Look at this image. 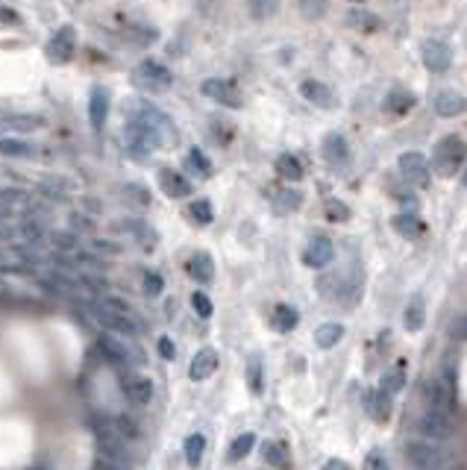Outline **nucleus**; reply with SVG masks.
<instances>
[{
	"instance_id": "obj_31",
	"label": "nucleus",
	"mask_w": 467,
	"mask_h": 470,
	"mask_svg": "<svg viewBox=\"0 0 467 470\" xmlns=\"http://www.w3.org/2000/svg\"><path fill=\"white\" fill-rule=\"evenodd\" d=\"M188 215H191V221L200 224V227L215 221V209H212L209 200H194V203L188 206Z\"/></svg>"
},
{
	"instance_id": "obj_32",
	"label": "nucleus",
	"mask_w": 467,
	"mask_h": 470,
	"mask_svg": "<svg viewBox=\"0 0 467 470\" xmlns=\"http://www.w3.org/2000/svg\"><path fill=\"white\" fill-rule=\"evenodd\" d=\"M411 106H414V100H411V94H406V91H391L388 100H385V109H388L391 115H406Z\"/></svg>"
},
{
	"instance_id": "obj_52",
	"label": "nucleus",
	"mask_w": 467,
	"mask_h": 470,
	"mask_svg": "<svg viewBox=\"0 0 467 470\" xmlns=\"http://www.w3.org/2000/svg\"><path fill=\"white\" fill-rule=\"evenodd\" d=\"M447 470H461V467H447Z\"/></svg>"
},
{
	"instance_id": "obj_46",
	"label": "nucleus",
	"mask_w": 467,
	"mask_h": 470,
	"mask_svg": "<svg viewBox=\"0 0 467 470\" xmlns=\"http://www.w3.org/2000/svg\"><path fill=\"white\" fill-rule=\"evenodd\" d=\"M53 244L62 247V250H74V235H68V232H65V235L56 232V235H53Z\"/></svg>"
},
{
	"instance_id": "obj_50",
	"label": "nucleus",
	"mask_w": 467,
	"mask_h": 470,
	"mask_svg": "<svg viewBox=\"0 0 467 470\" xmlns=\"http://www.w3.org/2000/svg\"><path fill=\"white\" fill-rule=\"evenodd\" d=\"M9 217H12V209L4 203V200H0V221H9Z\"/></svg>"
},
{
	"instance_id": "obj_22",
	"label": "nucleus",
	"mask_w": 467,
	"mask_h": 470,
	"mask_svg": "<svg viewBox=\"0 0 467 470\" xmlns=\"http://www.w3.org/2000/svg\"><path fill=\"white\" fill-rule=\"evenodd\" d=\"M44 124L41 115H12L0 121V132L4 129H15V132H27V129H39Z\"/></svg>"
},
{
	"instance_id": "obj_11",
	"label": "nucleus",
	"mask_w": 467,
	"mask_h": 470,
	"mask_svg": "<svg viewBox=\"0 0 467 470\" xmlns=\"http://www.w3.org/2000/svg\"><path fill=\"white\" fill-rule=\"evenodd\" d=\"M421 56H423V65H426V68H429V71H435V74H441V71L449 68V47H447L444 42H438V39L423 42Z\"/></svg>"
},
{
	"instance_id": "obj_25",
	"label": "nucleus",
	"mask_w": 467,
	"mask_h": 470,
	"mask_svg": "<svg viewBox=\"0 0 467 470\" xmlns=\"http://www.w3.org/2000/svg\"><path fill=\"white\" fill-rule=\"evenodd\" d=\"M423 317H426V306H423V297H411V303L406 306V329L409 332H421L423 329Z\"/></svg>"
},
{
	"instance_id": "obj_35",
	"label": "nucleus",
	"mask_w": 467,
	"mask_h": 470,
	"mask_svg": "<svg viewBox=\"0 0 467 470\" xmlns=\"http://www.w3.org/2000/svg\"><path fill=\"white\" fill-rule=\"evenodd\" d=\"M264 462L274 464V467L288 470V450H286V444H268V447H264Z\"/></svg>"
},
{
	"instance_id": "obj_19",
	"label": "nucleus",
	"mask_w": 467,
	"mask_h": 470,
	"mask_svg": "<svg viewBox=\"0 0 467 470\" xmlns=\"http://www.w3.org/2000/svg\"><path fill=\"white\" fill-rule=\"evenodd\" d=\"M464 109H467V100L461 94H456V91H438L435 94V112L441 118H456Z\"/></svg>"
},
{
	"instance_id": "obj_12",
	"label": "nucleus",
	"mask_w": 467,
	"mask_h": 470,
	"mask_svg": "<svg viewBox=\"0 0 467 470\" xmlns=\"http://www.w3.org/2000/svg\"><path fill=\"white\" fill-rule=\"evenodd\" d=\"M426 400H429V409H435V412H444V414H449L456 409V391H453V385L449 382H432L429 385V394H426Z\"/></svg>"
},
{
	"instance_id": "obj_18",
	"label": "nucleus",
	"mask_w": 467,
	"mask_h": 470,
	"mask_svg": "<svg viewBox=\"0 0 467 470\" xmlns=\"http://www.w3.org/2000/svg\"><path fill=\"white\" fill-rule=\"evenodd\" d=\"M300 94H303L306 100H312L314 106H321V109H332V91H329V86H324V82H318V80H306L303 86H300Z\"/></svg>"
},
{
	"instance_id": "obj_14",
	"label": "nucleus",
	"mask_w": 467,
	"mask_h": 470,
	"mask_svg": "<svg viewBox=\"0 0 467 470\" xmlns=\"http://www.w3.org/2000/svg\"><path fill=\"white\" fill-rule=\"evenodd\" d=\"M159 186H162L165 194L174 197V200L191 194V182L182 177L179 171H171V167H162V171H159Z\"/></svg>"
},
{
	"instance_id": "obj_15",
	"label": "nucleus",
	"mask_w": 467,
	"mask_h": 470,
	"mask_svg": "<svg viewBox=\"0 0 467 470\" xmlns=\"http://www.w3.org/2000/svg\"><path fill=\"white\" fill-rule=\"evenodd\" d=\"M153 394H156V388H153V382H150L147 376L129 374V379H127V397L132 402H139V406H150V402H153Z\"/></svg>"
},
{
	"instance_id": "obj_13",
	"label": "nucleus",
	"mask_w": 467,
	"mask_h": 470,
	"mask_svg": "<svg viewBox=\"0 0 467 470\" xmlns=\"http://www.w3.org/2000/svg\"><path fill=\"white\" fill-rule=\"evenodd\" d=\"M215 371H218V352H215L212 347H203V350H200L197 356L191 359L188 376H191L194 382H203V379H209Z\"/></svg>"
},
{
	"instance_id": "obj_7",
	"label": "nucleus",
	"mask_w": 467,
	"mask_h": 470,
	"mask_svg": "<svg viewBox=\"0 0 467 470\" xmlns=\"http://www.w3.org/2000/svg\"><path fill=\"white\" fill-rule=\"evenodd\" d=\"M414 429H418V435L423 441H447L449 435H453V424H449V414L444 412H435L429 409L418 424H414Z\"/></svg>"
},
{
	"instance_id": "obj_44",
	"label": "nucleus",
	"mask_w": 467,
	"mask_h": 470,
	"mask_svg": "<svg viewBox=\"0 0 467 470\" xmlns=\"http://www.w3.org/2000/svg\"><path fill=\"white\" fill-rule=\"evenodd\" d=\"M326 215L332 217V221H344V217H347V206H341L338 200H329V203H326Z\"/></svg>"
},
{
	"instance_id": "obj_49",
	"label": "nucleus",
	"mask_w": 467,
	"mask_h": 470,
	"mask_svg": "<svg viewBox=\"0 0 467 470\" xmlns=\"http://www.w3.org/2000/svg\"><path fill=\"white\" fill-rule=\"evenodd\" d=\"M324 470H350V467H347L341 459H332V462H326V464H324Z\"/></svg>"
},
{
	"instance_id": "obj_16",
	"label": "nucleus",
	"mask_w": 467,
	"mask_h": 470,
	"mask_svg": "<svg viewBox=\"0 0 467 470\" xmlns=\"http://www.w3.org/2000/svg\"><path fill=\"white\" fill-rule=\"evenodd\" d=\"M106 115H109V91L103 86H94L91 89V100H89V118H91V127L100 129L106 124Z\"/></svg>"
},
{
	"instance_id": "obj_33",
	"label": "nucleus",
	"mask_w": 467,
	"mask_h": 470,
	"mask_svg": "<svg viewBox=\"0 0 467 470\" xmlns=\"http://www.w3.org/2000/svg\"><path fill=\"white\" fill-rule=\"evenodd\" d=\"M276 171L282 174V179H300V177H303V165L297 162V156L286 153V156H279Z\"/></svg>"
},
{
	"instance_id": "obj_41",
	"label": "nucleus",
	"mask_w": 467,
	"mask_h": 470,
	"mask_svg": "<svg viewBox=\"0 0 467 470\" xmlns=\"http://www.w3.org/2000/svg\"><path fill=\"white\" fill-rule=\"evenodd\" d=\"M191 306H194V312H197L200 317H203V321H206V317H212V300H209L203 291H194V294H191Z\"/></svg>"
},
{
	"instance_id": "obj_21",
	"label": "nucleus",
	"mask_w": 467,
	"mask_h": 470,
	"mask_svg": "<svg viewBox=\"0 0 467 470\" xmlns=\"http://www.w3.org/2000/svg\"><path fill=\"white\" fill-rule=\"evenodd\" d=\"M203 450H206V435L191 432L186 438V444H182V456H186L188 467H200V462H203Z\"/></svg>"
},
{
	"instance_id": "obj_27",
	"label": "nucleus",
	"mask_w": 467,
	"mask_h": 470,
	"mask_svg": "<svg viewBox=\"0 0 467 470\" xmlns=\"http://www.w3.org/2000/svg\"><path fill=\"white\" fill-rule=\"evenodd\" d=\"M297 324H300L297 309H291V306H286V303H279V306L274 309V329H279V332H291Z\"/></svg>"
},
{
	"instance_id": "obj_9",
	"label": "nucleus",
	"mask_w": 467,
	"mask_h": 470,
	"mask_svg": "<svg viewBox=\"0 0 467 470\" xmlns=\"http://www.w3.org/2000/svg\"><path fill=\"white\" fill-rule=\"evenodd\" d=\"M397 167L403 174V179H409L411 186H429V165L421 153H403Z\"/></svg>"
},
{
	"instance_id": "obj_4",
	"label": "nucleus",
	"mask_w": 467,
	"mask_h": 470,
	"mask_svg": "<svg viewBox=\"0 0 467 470\" xmlns=\"http://www.w3.org/2000/svg\"><path fill=\"white\" fill-rule=\"evenodd\" d=\"M406 462L411 464V470H441L444 467V452L432 441L418 438V441H409Z\"/></svg>"
},
{
	"instance_id": "obj_38",
	"label": "nucleus",
	"mask_w": 467,
	"mask_h": 470,
	"mask_svg": "<svg viewBox=\"0 0 467 470\" xmlns=\"http://www.w3.org/2000/svg\"><path fill=\"white\" fill-rule=\"evenodd\" d=\"M188 167L194 174H200V177H212V162L200 153V150H191V153H188Z\"/></svg>"
},
{
	"instance_id": "obj_23",
	"label": "nucleus",
	"mask_w": 467,
	"mask_h": 470,
	"mask_svg": "<svg viewBox=\"0 0 467 470\" xmlns=\"http://www.w3.org/2000/svg\"><path fill=\"white\" fill-rule=\"evenodd\" d=\"M394 229L399 235H406V239H418V235L426 232V224L421 221L418 215H397L394 217Z\"/></svg>"
},
{
	"instance_id": "obj_39",
	"label": "nucleus",
	"mask_w": 467,
	"mask_h": 470,
	"mask_svg": "<svg viewBox=\"0 0 467 470\" xmlns=\"http://www.w3.org/2000/svg\"><path fill=\"white\" fill-rule=\"evenodd\" d=\"M324 9H326V0H300V12H303L309 21L321 18Z\"/></svg>"
},
{
	"instance_id": "obj_45",
	"label": "nucleus",
	"mask_w": 467,
	"mask_h": 470,
	"mask_svg": "<svg viewBox=\"0 0 467 470\" xmlns=\"http://www.w3.org/2000/svg\"><path fill=\"white\" fill-rule=\"evenodd\" d=\"M159 352H162V359H168V362H174V356H177V350H174V341L168 338V335H162V338H159Z\"/></svg>"
},
{
	"instance_id": "obj_42",
	"label": "nucleus",
	"mask_w": 467,
	"mask_h": 470,
	"mask_svg": "<svg viewBox=\"0 0 467 470\" xmlns=\"http://www.w3.org/2000/svg\"><path fill=\"white\" fill-rule=\"evenodd\" d=\"M449 338H456V341H467V315L453 317V324H449Z\"/></svg>"
},
{
	"instance_id": "obj_53",
	"label": "nucleus",
	"mask_w": 467,
	"mask_h": 470,
	"mask_svg": "<svg viewBox=\"0 0 467 470\" xmlns=\"http://www.w3.org/2000/svg\"><path fill=\"white\" fill-rule=\"evenodd\" d=\"M353 4H362V0H353Z\"/></svg>"
},
{
	"instance_id": "obj_51",
	"label": "nucleus",
	"mask_w": 467,
	"mask_h": 470,
	"mask_svg": "<svg viewBox=\"0 0 467 470\" xmlns=\"http://www.w3.org/2000/svg\"><path fill=\"white\" fill-rule=\"evenodd\" d=\"M464 186H467V171H464Z\"/></svg>"
},
{
	"instance_id": "obj_36",
	"label": "nucleus",
	"mask_w": 467,
	"mask_h": 470,
	"mask_svg": "<svg viewBox=\"0 0 467 470\" xmlns=\"http://www.w3.org/2000/svg\"><path fill=\"white\" fill-rule=\"evenodd\" d=\"M247 385H250V391H253V394H262V388H264V382H262V359L259 356H253L247 362Z\"/></svg>"
},
{
	"instance_id": "obj_17",
	"label": "nucleus",
	"mask_w": 467,
	"mask_h": 470,
	"mask_svg": "<svg viewBox=\"0 0 467 470\" xmlns=\"http://www.w3.org/2000/svg\"><path fill=\"white\" fill-rule=\"evenodd\" d=\"M368 412H371V417L373 421H379V424H385L388 417H391V412H394V402H391V394H385L382 388H373L371 394H368Z\"/></svg>"
},
{
	"instance_id": "obj_3",
	"label": "nucleus",
	"mask_w": 467,
	"mask_h": 470,
	"mask_svg": "<svg viewBox=\"0 0 467 470\" xmlns=\"http://www.w3.org/2000/svg\"><path fill=\"white\" fill-rule=\"evenodd\" d=\"M129 80H132V86L141 89V91H147V94H162V91H168V89H171V82H174L171 71L165 68V65L153 62V59L141 62L139 68L132 71Z\"/></svg>"
},
{
	"instance_id": "obj_24",
	"label": "nucleus",
	"mask_w": 467,
	"mask_h": 470,
	"mask_svg": "<svg viewBox=\"0 0 467 470\" xmlns=\"http://www.w3.org/2000/svg\"><path fill=\"white\" fill-rule=\"evenodd\" d=\"M253 447H256V435H253V432H241L238 438L229 444V450H226V462H241V459H247Z\"/></svg>"
},
{
	"instance_id": "obj_37",
	"label": "nucleus",
	"mask_w": 467,
	"mask_h": 470,
	"mask_svg": "<svg viewBox=\"0 0 467 470\" xmlns=\"http://www.w3.org/2000/svg\"><path fill=\"white\" fill-rule=\"evenodd\" d=\"M297 206H300V194H297V191H291V189L276 191V197H274V209H276V212L288 215V212H294Z\"/></svg>"
},
{
	"instance_id": "obj_26",
	"label": "nucleus",
	"mask_w": 467,
	"mask_h": 470,
	"mask_svg": "<svg viewBox=\"0 0 467 470\" xmlns=\"http://www.w3.org/2000/svg\"><path fill=\"white\" fill-rule=\"evenodd\" d=\"M341 338H344V326L341 324H321L318 329H314V344L324 347V350L335 347Z\"/></svg>"
},
{
	"instance_id": "obj_43",
	"label": "nucleus",
	"mask_w": 467,
	"mask_h": 470,
	"mask_svg": "<svg viewBox=\"0 0 467 470\" xmlns=\"http://www.w3.org/2000/svg\"><path fill=\"white\" fill-rule=\"evenodd\" d=\"M364 467L368 470H388V464H385V456H382V452H368V462H364Z\"/></svg>"
},
{
	"instance_id": "obj_47",
	"label": "nucleus",
	"mask_w": 467,
	"mask_h": 470,
	"mask_svg": "<svg viewBox=\"0 0 467 470\" xmlns=\"http://www.w3.org/2000/svg\"><path fill=\"white\" fill-rule=\"evenodd\" d=\"M91 470H127V467H118V464H112L109 459L97 456V459H94V467H91Z\"/></svg>"
},
{
	"instance_id": "obj_40",
	"label": "nucleus",
	"mask_w": 467,
	"mask_h": 470,
	"mask_svg": "<svg viewBox=\"0 0 467 470\" xmlns=\"http://www.w3.org/2000/svg\"><path fill=\"white\" fill-rule=\"evenodd\" d=\"M162 288H165V279H162L156 271H147V274H144V294H147V297H159Z\"/></svg>"
},
{
	"instance_id": "obj_2",
	"label": "nucleus",
	"mask_w": 467,
	"mask_h": 470,
	"mask_svg": "<svg viewBox=\"0 0 467 470\" xmlns=\"http://www.w3.org/2000/svg\"><path fill=\"white\" fill-rule=\"evenodd\" d=\"M91 432H94V447H97V456L109 459L112 464H118V467L132 470V464H136V456H132V450H129V444H127V441L115 438V435H112L106 426H100L97 421H91Z\"/></svg>"
},
{
	"instance_id": "obj_6",
	"label": "nucleus",
	"mask_w": 467,
	"mask_h": 470,
	"mask_svg": "<svg viewBox=\"0 0 467 470\" xmlns=\"http://www.w3.org/2000/svg\"><path fill=\"white\" fill-rule=\"evenodd\" d=\"M74 50H77V32L71 24H65L62 30L53 32V39L47 42V59L53 62V65H65V62H71L74 59Z\"/></svg>"
},
{
	"instance_id": "obj_1",
	"label": "nucleus",
	"mask_w": 467,
	"mask_h": 470,
	"mask_svg": "<svg viewBox=\"0 0 467 470\" xmlns=\"http://www.w3.org/2000/svg\"><path fill=\"white\" fill-rule=\"evenodd\" d=\"M97 350L103 352V359L118 367V371H132V367H144L147 356L141 344H136L127 335H115V332H100L97 335Z\"/></svg>"
},
{
	"instance_id": "obj_28",
	"label": "nucleus",
	"mask_w": 467,
	"mask_h": 470,
	"mask_svg": "<svg viewBox=\"0 0 467 470\" xmlns=\"http://www.w3.org/2000/svg\"><path fill=\"white\" fill-rule=\"evenodd\" d=\"M324 156L332 162V165H344L347 162V141L341 136H326L324 141Z\"/></svg>"
},
{
	"instance_id": "obj_20",
	"label": "nucleus",
	"mask_w": 467,
	"mask_h": 470,
	"mask_svg": "<svg viewBox=\"0 0 467 470\" xmlns=\"http://www.w3.org/2000/svg\"><path fill=\"white\" fill-rule=\"evenodd\" d=\"M186 271L191 279L197 282H212L215 279V262L209 253H194L188 262H186Z\"/></svg>"
},
{
	"instance_id": "obj_10",
	"label": "nucleus",
	"mask_w": 467,
	"mask_h": 470,
	"mask_svg": "<svg viewBox=\"0 0 467 470\" xmlns=\"http://www.w3.org/2000/svg\"><path fill=\"white\" fill-rule=\"evenodd\" d=\"M332 256H335V247H332L329 239H324V235H318V239H312L303 250V265L306 267H314V271H321V267H326L332 262Z\"/></svg>"
},
{
	"instance_id": "obj_48",
	"label": "nucleus",
	"mask_w": 467,
	"mask_h": 470,
	"mask_svg": "<svg viewBox=\"0 0 467 470\" xmlns=\"http://www.w3.org/2000/svg\"><path fill=\"white\" fill-rule=\"evenodd\" d=\"M0 21H4V24H18V12L0 6Z\"/></svg>"
},
{
	"instance_id": "obj_29",
	"label": "nucleus",
	"mask_w": 467,
	"mask_h": 470,
	"mask_svg": "<svg viewBox=\"0 0 467 470\" xmlns=\"http://www.w3.org/2000/svg\"><path fill=\"white\" fill-rule=\"evenodd\" d=\"M385 394H397V391H403L406 388V371H403V364H397V367H391V371L382 376V385H379Z\"/></svg>"
},
{
	"instance_id": "obj_34",
	"label": "nucleus",
	"mask_w": 467,
	"mask_h": 470,
	"mask_svg": "<svg viewBox=\"0 0 467 470\" xmlns=\"http://www.w3.org/2000/svg\"><path fill=\"white\" fill-rule=\"evenodd\" d=\"M276 6H279V0H247V9H250V15H253L256 21L271 18V15L276 12Z\"/></svg>"
},
{
	"instance_id": "obj_30",
	"label": "nucleus",
	"mask_w": 467,
	"mask_h": 470,
	"mask_svg": "<svg viewBox=\"0 0 467 470\" xmlns=\"http://www.w3.org/2000/svg\"><path fill=\"white\" fill-rule=\"evenodd\" d=\"M0 156H18V159H27V156H32V144L18 141V139H0Z\"/></svg>"
},
{
	"instance_id": "obj_8",
	"label": "nucleus",
	"mask_w": 467,
	"mask_h": 470,
	"mask_svg": "<svg viewBox=\"0 0 467 470\" xmlns=\"http://www.w3.org/2000/svg\"><path fill=\"white\" fill-rule=\"evenodd\" d=\"M200 91H203L209 100H215V103H221V106L241 109V94H238V89L232 86V82H226V80H206L203 86H200Z\"/></svg>"
},
{
	"instance_id": "obj_5",
	"label": "nucleus",
	"mask_w": 467,
	"mask_h": 470,
	"mask_svg": "<svg viewBox=\"0 0 467 470\" xmlns=\"http://www.w3.org/2000/svg\"><path fill=\"white\" fill-rule=\"evenodd\" d=\"M464 156H467V147L459 136H447L441 139V144L435 147V167L438 174H456L459 167L464 165Z\"/></svg>"
}]
</instances>
